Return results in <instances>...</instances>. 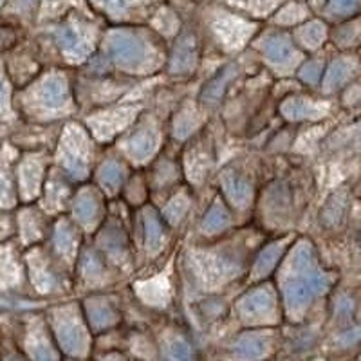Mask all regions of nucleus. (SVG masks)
Returning a JSON list of instances; mask_svg holds the SVG:
<instances>
[{"instance_id":"6e6552de","label":"nucleus","mask_w":361,"mask_h":361,"mask_svg":"<svg viewBox=\"0 0 361 361\" xmlns=\"http://www.w3.org/2000/svg\"><path fill=\"white\" fill-rule=\"evenodd\" d=\"M199 62V45L197 38L186 33L180 37L173 47L172 60H170V71L173 74H190Z\"/></svg>"},{"instance_id":"f257e3e1","label":"nucleus","mask_w":361,"mask_h":361,"mask_svg":"<svg viewBox=\"0 0 361 361\" xmlns=\"http://www.w3.org/2000/svg\"><path fill=\"white\" fill-rule=\"evenodd\" d=\"M280 282H282L286 311L291 316L300 314L325 288V276L316 269L307 244H300L295 247Z\"/></svg>"},{"instance_id":"393cba45","label":"nucleus","mask_w":361,"mask_h":361,"mask_svg":"<svg viewBox=\"0 0 361 361\" xmlns=\"http://www.w3.org/2000/svg\"><path fill=\"white\" fill-rule=\"evenodd\" d=\"M98 9L107 13L112 18L130 17V13L137 8L147 6L150 0H92Z\"/></svg>"},{"instance_id":"5701e85b","label":"nucleus","mask_w":361,"mask_h":361,"mask_svg":"<svg viewBox=\"0 0 361 361\" xmlns=\"http://www.w3.org/2000/svg\"><path fill=\"white\" fill-rule=\"evenodd\" d=\"M267 341L262 334H244L235 343V353L238 357H246V360H257V357L266 356Z\"/></svg>"},{"instance_id":"c9c22d12","label":"nucleus","mask_w":361,"mask_h":361,"mask_svg":"<svg viewBox=\"0 0 361 361\" xmlns=\"http://www.w3.org/2000/svg\"><path fill=\"white\" fill-rule=\"evenodd\" d=\"M318 71H320L318 63H307V66L302 69V78L309 83L316 82V78H318Z\"/></svg>"},{"instance_id":"412c9836","label":"nucleus","mask_w":361,"mask_h":361,"mask_svg":"<svg viewBox=\"0 0 361 361\" xmlns=\"http://www.w3.org/2000/svg\"><path fill=\"white\" fill-rule=\"evenodd\" d=\"M17 202V193L13 185L11 176V161L8 152L0 156V208H11Z\"/></svg>"},{"instance_id":"bb28decb","label":"nucleus","mask_w":361,"mask_h":361,"mask_svg":"<svg viewBox=\"0 0 361 361\" xmlns=\"http://www.w3.org/2000/svg\"><path fill=\"white\" fill-rule=\"evenodd\" d=\"M228 224H230V215H228L224 206L215 202V204L208 209V214L204 215V219H202L201 228L204 233H219V231L224 230Z\"/></svg>"},{"instance_id":"7c9ffc66","label":"nucleus","mask_w":361,"mask_h":361,"mask_svg":"<svg viewBox=\"0 0 361 361\" xmlns=\"http://www.w3.org/2000/svg\"><path fill=\"white\" fill-rule=\"evenodd\" d=\"M188 206L190 202L186 195H177V197H173L172 201L169 202V206L164 208V217H166L169 222H172V224H177V222L183 219V215L186 214Z\"/></svg>"},{"instance_id":"c756f323","label":"nucleus","mask_w":361,"mask_h":361,"mask_svg":"<svg viewBox=\"0 0 361 361\" xmlns=\"http://www.w3.org/2000/svg\"><path fill=\"white\" fill-rule=\"evenodd\" d=\"M298 40L302 42V45H307V47H314L322 42L324 38V25L318 24V22H312V24H307L305 27H302L296 33Z\"/></svg>"},{"instance_id":"a878e982","label":"nucleus","mask_w":361,"mask_h":361,"mask_svg":"<svg viewBox=\"0 0 361 361\" xmlns=\"http://www.w3.org/2000/svg\"><path fill=\"white\" fill-rule=\"evenodd\" d=\"M164 231L161 221L154 212H147L145 214V244L150 253H157L163 247Z\"/></svg>"},{"instance_id":"cd10ccee","label":"nucleus","mask_w":361,"mask_h":361,"mask_svg":"<svg viewBox=\"0 0 361 361\" xmlns=\"http://www.w3.org/2000/svg\"><path fill=\"white\" fill-rule=\"evenodd\" d=\"M80 266H82L83 279L89 280V282L92 283L102 282L103 276H105V266H103L102 259H99L94 251H90V250L83 251Z\"/></svg>"},{"instance_id":"7ed1b4c3","label":"nucleus","mask_w":361,"mask_h":361,"mask_svg":"<svg viewBox=\"0 0 361 361\" xmlns=\"http://www.w3.org/2000/svg\"><path fill=\"white\" fill-rule=\"evenodd\" d=\"M76 305L58 307L51 312V325L58 343L69 356H85L89 349V334Z\"/></svg>"},{"instance_id":"ddd939ff","label":"nucleus","mask_w":361,"mask_h":361,"mask_svg":"<svg viewBox=\"0 0 361 361\" xmlns=\"http://www.w3.org/2000/svg\"><path fill=\"white\" fill-rule=\"evenodd\" d=\"M73 214L74 219H76L83 228L90 230L99 215L98 195H96L92 190H83V192H80L78 197L74 199Z\"/></svg>"},{"instance_id":"f704fd0d","label":"nucleus","mask_w":361,"mask_h":361,"mask_svg":"<svg viewBox=\"0 0 361 361\" xmlns=\"http://www.w3.org/2000/svg\"><path fill=\"white\" fill-rule=\"evenodd\" d=\"M345 69L341 63H334L333 67H331V73L327 74V82L329 85H336V83H340V80L345 76Z\"/></svg>"},{"instance_id":"dca6fc26","label":"nucleus","mask_w":361,"mask_h":361,"mask_svg":"<svg viewBox=\"0 0 361 361\" xmlns=\"http://www.w3.org/2000/svg\"><path fill=\"white\" fill-rule=\"evenodd\" d=\"M29 266H31V279H33V283L38 288V291L47 293L56 288V275H54L53 269L47 264V259L40 251H35V253L29 255Z\"/></svg>"},{"instance_id":"423d86ee","label":"nucleus","mask_w":361,"mask_h":361,"mask_svg":"<svg viewBox=\"0 0 361 361\" xmlns=\"http://www.w3.org/2000/svg\"><path fill=\"white\" fill-rule=\"evenodd\" d=\"M237 311L246 324H271L276 316V296L271 286H260L238 300Z\"/></svg>"},{"instance_id":"aec40b11","label":"nucleus","mask_w":361,"mask_h":361,"mask_svg":"<svg viewBox=\"0 0 361 361\" xmlns=\"http://www.w3.org/2000/svg\"><path fill=\"white\" fill-rule=\"evenodd\" d=\"M98 180L99 186L107 193L114 195L125 180V169L123 164L118 161H105L98 169Z\"/></svg>"},{"instance_id":"20e7f679","label":"nucleus","mask_w":361,"mask_h":361,"mask_svg":"<svg viewBox=\"0 0 361 361\" xmlns=\"http://www.w3.org/2000/svg\"><path fill=\"white\" fill-rule=\"evenodd\" d=\"M58 161L73 179H85L92 164V143L78 125H69L63 132Z\"/></svg>"},{"instance_id":"4468645a","label":"nucleus","mask_w":361,"mask_h":361,"mask_svg":"<svg viewBox=\"0 0 361 361\" xmlns=\"http://www.w3.org/2000/svg\"><path fill=\"white\" fill-rule=\"evenodd\" d=\"M222 190H224L226 197L237 208H246L251 202V186L246 179L237 176L235 172H224L222 176Z\"/></svg>"},{"instance_id":"a211bd4d","label":"nucleus","mask_w":361,"mask_h":361,"mask_svg":"<svg viewBox=\"0 0 361 361\" xmlns=\"http://www.w3.org/2000/svg\"><path fill=\"white\" fill-rule=\"evenodd\" d=\"M283 250H286V243L283 240H279V243H273L271 246L264 247L253 266V280L266 279L271 271L275 269L276 264H279Z\"/></svg>"},{"instance_id":"6ab92c4d","label":"nucleus","mask_w":361,"mask_h":361,"mask_svg":"<svg viewBox=\"0 0 361 361\" xmlns=\"http://www.w3.org/2000/svg\"><path fill=\"white\" fill-rule=\"evenodd\" d=\"M237 66L235 63H230L228 67H224V69L221 71V73L215 76L212 82L208 83V85L202 89L201 92V102L204 103H217L219 99L222 98V94H224L226 87L230 85L231 82H233V78L237 76Z\"/></svg>"},{"instance_id":"9d476101","label":"nucleus","mask_w":361,"mask_h":361,"mask_svg":"<svg viewBox=\"0 0 361 361\" xmlns=\"http://www.w3.org/2000/svg\"><path fill=\"white\" fill-rule=\"evenodd\" d=\"M83 309H85V316L87 320H89L90 327L98 331V333L112 327L118 322V311H116V307L107 298H102V296L85 300Z\"/></svg>"},{"instance_id":"e433bc0d","label":"nucleus","mask_w":361,"mask_h":361,"mask_svg":"<svg viewBox=\"0 0 361 361\" xmlns=\"http://www.w3.org/2000/svg\"><path fill=\"white\" fill-rule=\"evenodd\" d=\"M13 233V221L9 215H0V240L8 238Z\"/></svg>"},{"instance_id":"c85d7f7f","label":"nucleus","mask_w":361,"mask_h":361,"mask_svg":"<svg viewBox=\"0 0 361 361\" xmlns=\"http://www.w3.org/2000/svg\"><path fill=\"white\" fill-rule=\"evenodd\" d=\"M224 2L244 9V11L257 13V15H264L279 4V0H224Z\"/></svg>"},{"instance_id":"1a4fd4ad","label":"nucleus","mask_w":361,"mask_h":361,"mask_svg":"<svg viewBox=\"0 0 361 361\" xmlns=\"http://www.w3.org/2000/svg\"><path fill=\"white\" fill-rule=\"evenodd\" d=\"M42 177H44V161L37 156L25 157L18 166L20 193L25 201H33L40 192Z\"/></svg>"},{"instance_id":"4be33fe9","label":"nucleus","mask_w":361,"mask_h":361,"mask_svg":"<svg viewBox=\"0 0 361 361\" xmlns=\"http://www.w3.org/2000/svg\"><path fill=\"white\" fill-rule=\"evenodd\" d=\"M27 345L31 349V356L38 357V360H53L58 357V353H54L53 347H51L49 340H47V331L42 324H35L33 329L29 331Z\"/></svg>"},{"instance_id":"473e14b6","label":"nucleus","mask_w":361,"mask_h":361,"mask_svg":"<svg viewBox=\"0 0 361 361\" xmlns=\"http://www.w3.org/2000/svg\"><path fill=\"white\" fill-rule=\"evenodd\" d=\"M169 356L176 357V360H188V357H192V350H190L188 345L183 343V341H173V345L170 347Z\"/></svg>"},{"instance_id":"f8f14e48","label":"nucleus","mask_w":361,"mask_h":361,"mask_svg":"<svg viewBox=\"0 0 361 361\" xmlns=\"http://www.w3.org/2000/svg\"><path fill=\"white\" fill-rule=\"evenodd\" d=\"M80 235L71 222L60 221L54 228V250L66 260H73L78 253Z\"/></svg>"},{"instance_id":"2f4dec72","label":"nucleus","mask_w":361,"mask_h":361,"mask_svg":"<svg viewBox=\"0 0 361 361\" xmlns=\"http://www.w3.org/2000/svg\"><path fill=\"white\" fill-rule=\"evenodd\" d=\"M357 2L360 0H331L329 8L336 15H349V13H353L357 8Z\"/></svg>"},{"instance_id":"2eb2a0df","label":"nucleus","mask_w":361,"mask_h":361,"mask_svg":"<svg viewBox=\"0 0 361 361\" xmlns=\"http://www.w3.org/2000/svg\"><path fill=\"white\" fill-rule=\"evenodd\" d=\"M154 128H143L127 141V154L137 163H145L154 156L157 147V134Z\"/></svg>"},{"instance_id":"9b49d317","label":"nucleus","mask_w":361,"mask_h":361,"mask_svg":"<svg viewBox=\"0 0 361 361\" xmlns=\"http://www.w3.org/2000/svg\"><path fill=\"white\" fill-rule=\"evenodd\" d=\"M262 53L273 66H289L295 58L291 42L283 35H269L262 42Z\"/></svg>"},{"instance_id":"b1692460","label":"nucleus","mask_w":361,"mask_h":361,"mask_svg":"<svg viewBox=\"0 0 361 361\" xmlns=\"http://www.w3.org/2000/svg\"><path fill=\"white\" fill-rule=\"evenodd\" d=\"M20 230H22V240L25 244H33L40 240L44 235V219L38 214L37 209L27 208L20 214Z\"/></svg>"},{"instance_id":"f03ea898","label":"nucleus","mask_w":361,"mask_h":361,"mask_svg":"<svg viewBox=\"0 0 361 361\" xmlns=\"http://www.w3.org/2000/svg\"><path fill=\"white\" fill-rule=\"evenodd\" d=\"M105 53L114 66L130 73L152 63L148 44L140 33L132 29H112L105 38Z\"/></svg>"},{"instance_id":"f3484780","label":"nucleus","mask_w":361,"mask_h":361,"mask_svg":"<svg viewBox=\"0 0 361 361\" xmlns=\"http://www.w3.org/2000/svg\"><path fill=\"white\" fill-rule=\"evenodd\" d=\"M99 246L107 251L109 257H114L116 260H121L127 253V237L125 231L118 224H109L99 235Z\"/></svg>"},{"instance_id":"72a5a7b5","label":"nucleus","mask_w":361,"mask_h":361,"mask_svg":"<svg viewBox=\"0 0 361 361\" xmlns=\"http://www.w3.org/2000/svg\"><path fill=\"white\" fill-rule=\"evenodd\" d=\"M9 111V89L4 78L0 76V119H4Z\"/></svg>"},{"instance_id":"0eeeda50","label":"nucleus","mask_w":361,"mask_h":361,"mask_svg":"<svg viewBox=\"0 0 361 361\" xmlns=\"http://www.w3.org/2000/svg\"><path fill=\"white\" fill-rule=\"evenodd\" d=\"M54 40L69 60L82 62L92 49L90 27H83L80 22H71L54 31Z\"/></svg>"},{"instance_id":"39448f33","label":"nucleus","mask_w":361,"mask_h":361,"mask_svg":"<svg viewBox=\"0 0 361 361\" xmlns=\"http://www.w3.org/2000/svg\"><path fill=\"white\" fill-rule=\"evenodd\" d=\"M31 99H35L31 102L33 111L45 118H60V114L69 112L71 94L66 74H47L33 90Z\"/></svg>"}]
</instances>
